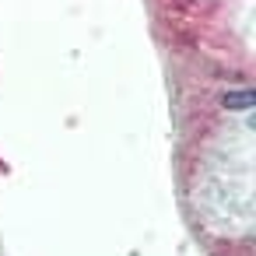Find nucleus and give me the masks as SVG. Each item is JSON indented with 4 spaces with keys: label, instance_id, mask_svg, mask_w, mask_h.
I'll return each mask as SVG.
<instances>
[{
    "label": "nucleus",
    "instance_id": "obj_1",
    "mask_svg": "<svg viewBox=\"0 0 256 256\" xmlns=\"http://www.w3.org/2000/svg\"><path fill=\"white\" fill-rule=\"evenodd\" d=\"M252 102H256V98H252L249 88H246V92H228V95H224V106H228V109H252Z\"/></svg>",
    "mask_w": 256,
    "mask_h": 256
}]
</instances>
